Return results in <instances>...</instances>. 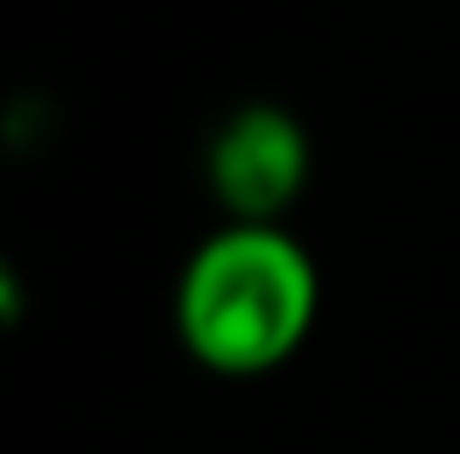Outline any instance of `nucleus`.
<instances>
[{"label": "nucleus", "instance_id": "nucleus-1", "mask_svg": "<svg viewBox=\"0 0 460 454\" xmlns=\"http://www.w3.org/2000/svg\"><path fill=\"white\" fill-rule=\"evenodd\" d=\"M321 280L292 233L234 222L192 250L175 292V327L192 362L227 379H257L292 362L309 338Z\"/></svg>", "mask_w": 460, "mask_h": 454}, {"label": "nucleus", "instance_id": "nucleus-2", "mask_svg": "<svg viewBox=\"0 0 460 454\" xmlns=\"http://www.w3.org/2000/svg\"><path fill=\"white\" fill-rule=\"evenodd\" d=\"M309 140L280 105H245L210 140V187L234 222L274 227L286 205L304 193Z\"/></svg>", "mask_w": 460, "mask_h": 454}]
</instances>
